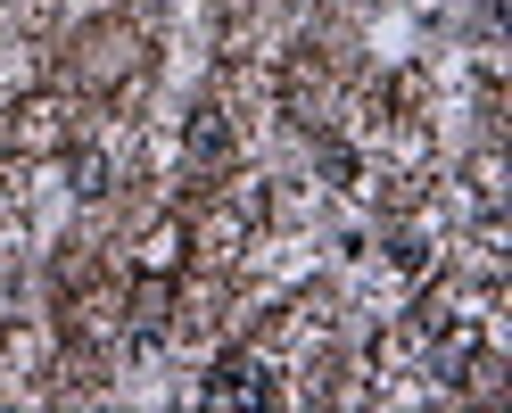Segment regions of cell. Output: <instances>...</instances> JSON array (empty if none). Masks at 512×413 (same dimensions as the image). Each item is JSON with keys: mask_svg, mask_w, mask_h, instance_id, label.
<instances>
[{"mask_svg": "<svg viewBox=\"0 0 512 413\" xmlns=\"http://www.w3.org/2000/svg\"><path fill=\"white\" fill-rule=\"evenodd\" d=\"M207 405H273V372L256 356H215V372L199 380Z\"/></svg>", "mask_w": 512, "mask_h": 413, "instance_id": "cell-1", "label": "cell"}, {"mask_svg": "<svg viewBox=\"0 0 512 413\" xmlns=\"http://www.w3.org/2000/svg\"><path fill=\"white\" fill-rule=\"evenodd\" d=\"M223 149H232V124H223V108H199V116H190V157H199V166H215Z\"/></svg>", "mask_w": 512, "mask_h": 413, "instance_id": "cell-2", "label": "cell"}, {"mask_svg": "<svg viewBox=\"0 0 512 413\" xmlns=\"http://www.w3.org/2000/svg\"><path fill=\"white\" fill-rule=\"evenodd\" d=\"M75 190L91 199V190H108V157H75Z\"/></svg>", "mask_w": 512, "mask_h": 413, "instance_id": "cell-3", "label": "cell"}]
</instances>
